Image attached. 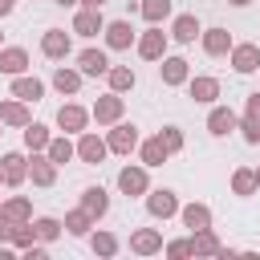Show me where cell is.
Here are the masks:
<instances>
[{"label":"cell","mask_w":260,"mask_h":260,"mask_svg":"<svg viewBox=\"0 0 260 260\" xmlns=\"http://www.w3.org/2000/svg\"><path fill=\"white\" fill-rule=\"evenodd\" d=\"M199 45H203V53H207V57H228L236 41H232V32H228V28H203V32H199Z\"/></svg>","instance_id":"obj_16"},{"label":"cell","mask_w":260,"mask_h":260,"mask_svg":"<svg viewBox=\"0 0 260 260\" xmlns=\"http://www.w3.org/2000/svg\"><path fill=\"white\" fill-rule=\"evenodd\" d=\"M118 191H122L126 199L146 195V191H150V167H146V162H130V167H122V171H118Z\"/></svg>","instance_id":"obj_1"},{"label":"cell","mask_w":260,"mask_h":260,"mask_svg":"<svg viewBox=\"0 0 260 260\" xmlns=\"http://www.w3.org/2000/svg\"><path fill=\"white\" fill-rule=\"evenodd\" d=\"M81 4H85V8H102L106 0H81Z\"/></svg>","instance_id":"obj_47"},{"label":"cell","mask_w":260,"mask_h":260,"mask_svg":"<svg viewBox=\"0 0 260 260\" xmlns=\"http://www.w3.org/2000/svg\"><path fill=\"white\" fill-rule=\"evenodd\" d=\"M179 219H183L187 232L211 228V207H207V203H183V207H179Z\"/></svg>","instance_id":"obj_25"},{"label":"cell","mask_w":260,"mask_h":260,"mask_svg":"<svg viewBox=\"0 0 260 260\" xmlns=\"http://www.w3.org/2000/svg\"><path fill=\"white\" fill-rule=\"evenodd\" d=\"M191 248H195V256H219L223 240L215 236V228H199V232H191Z\"/></svg>","instance_id":"obj_30"},{"label":"cell","mask_w":260,"mask_h":260,"mask_svg":"<svg viewBox=\"0 0 260 260\" xmlns=\"http://www.w3.org/2000/svg\"><path fill=\"white\" fill-rule=\"evenodd\" d=\"M106 85H110L114 93H130V89L138 85V77H134V69H130V65H110V73H106Z\"/></svg>","instance_id":"obj_31"},{"label":"cell","mask_w":260,"mask_h":260,"mask_svg":"<svg viewBox=\"0 0 260 260\" xmlns=\"http://www.w3.org/2000/svg\"><path fill=\"white\" fill-rule=\"evenodd\" d=\"M232 69L236 73H256L260 69V45H252V41H244V45H232Z\"/></svg>","instance_id":"obj_18"},{"label":"cell","mask_w":260,"mask_h":260,"mask_svg":"<svg viewBox=\"0 0 260 260\" xmlns=\"http://www.w3.org/2000/svg\"><path fill=\"white\" fill-rule=\"evenodd\" d=\"M12 98H20V102L37 106V102L45 98V81H41V77H32V73H16V77H12Z\"/></svg>","instance_id":"obj_17"},{"label":"cell","mask_w":260,"mask_h":260,"mask_svg":"<svg viewBox=\"0 0 260 260\" xmlns=\"http://www.w3.org/2000/svg\"><path fill=\"white\" fill-rule=\"evenodd\" d=\"M16 252H24V248H32L37 244V228H32V219H24V223H12V240H8Z\"/></svg>","instance_id":"obj_38"},{"label":"cell","mask_w":260,"mask_h":260,"mask_svg":"<svg viewBox=\"0 0 260 260\" xmlns=\"http://www.w3.org/2000/svg\"><path fill=\"white\" fill-rule=\"evenodd\" d=\"M77 69H81L85 77H106V73H110L106 49H81V53H77Z\"/></svg>","instance_id":"obj_19"},{"label":"cell","mask_w":260,"mask_h":260,"mask_svg":"<svg viewBox=\"0 0 260 260\" xmlns=\"http://www.w3.org/2000/svg\"><path fill=\"white\" fill-rule=\"evenodd\" d=\"M106 142H110V154H130V150H138L142 134H138L134 122H114V126L106 130Z\"/></svg>","instance_id":"obj_3"},{"label":"cell","mask_w":260,"mask_h":260,"mask_svg":"<svg viewBox=\"0 0 260 260\" xmlns=\"http://www.w3.org/2000/svg\"><path fill=\"white\" fill-rule=\"evenodd\" d=\"M53 4H61V8H77L81 0H53Z\"/></svg>","instance_id":"obj_45"},{"label":"cell","mask_w":260,"mask_h":260,"mask_svg":"<svg viewBox=\"0 0 260 260\" xmlns=\"http://www.w3.org/2000/svg\"><path fill=\"white\" fill-rule=\"evenodd\" d=\"M0 122H4V126H16V130H24V126L32 122V114H28V102H20V98H4V102H0Z\"/></svg>","instance_id":"obj_22"},{"label":"cell","mask_w":260,"mask_h":260,"mask_svg":"<svg viewBox=\"0 0 260 260\" xmlns=\"http://www.w3.org/2000/svg\"><path fill=\"white\" fill-rule=\"evenodd\" d=\"M199 32H203V24H199L195 12H179V16L171 20V41H175V45H195Z\"/></svg>","instance_id":"obj_15"},{"label":"cell","mask_w":260,"mask_h":260,"mask_svg":"<svg viewBox=\"0 0 260 260\" xmlns=\"http://www.w3.org/2000/svg\"><path fill=\"white\" fill-rule=\"evenodd\" d=\"M158 138L167 142V150H171V154H179V150L187 146V138H183V130H179V126H162V130H158Z\"/></svg>","instance_id":"obj_40"},{"label":"cell","mask_w":260,"mask_h":260,"mask_svg":"<svg viewBox=\"0 0 260 260\" xmlns=\"http://www.w3.org/2000/svg\"><path fill=\"white\" fill-rule=\"evenodd\" d=\"M93 228H98V219H93L85 207H73V211L65 215V232H69V236H77V240H89V232H93Z\"/></svg>","instance_id":"obj_28"},{"label":"cell","mask_w":260,"mask_h":260,"mask_svg":"<svg viewBox=\"0 0 260 260\" xmlns=\"http://www.w3.org/2000/svg\"><path fill=\"white\" fill-rule=\"evenodd\" d=\"M57 171H61V167H57L45 150H37V154L28 158V179H32V187H53V183H57Z\"/></svg>","instance_id":"obj_13"},{"label":"cell","mask_w":260,"mask_h":260,"mask_svg":"<svg viewBox=\"0 0 260 260\" xmlns=\"http://www.w3.org/2000/svg\"><path fill=\"white\" fill-rule=\"evenodd\" d=\"M228 4H232V8H248L252 0H228Z\"/></svg>","instance_id":"obj_46"},{"label":"cell","mask_w":260,"mask_h":260,"mask_svg":"<svg viewBox=\"0 0 260 260\" xmlns=\"http://www.w3.org/2000/svg\"><path fill=\"white\" fill-rule=\"evenodd\" d=\"M0 187H4V175H0Z\"/></svg>","instance_id":"obj_51"},{"label":"cell","mask_w":260,"mask_h":260,"mask_svg":"<svg viewBox=\"0 0 260 260\" xmlns=\"http://www.w3.org/2000/svg\"><path fill=\"white\" fill-rule=\"evenodd\" d=\"M256 191H260V183H256V167H236V171H232V195L248 199V195H256Z\"/></svg>","instance_id":"obj_29"},{"label":"cell","mask_w":260,"mask_h":260,"mask_svg":"<svg viewBox=\"0 0 260 260\" xmlns=\"http://www.w3.org/2000/svg\"><path fill=\"white\" fill-rule=\"evenodd\" d=\"M102 37H106V49H114V53H126V49L138 41V32H134L130 20H110V24L102 28Z\"/></svg>","instance_id":"obj_8"},{"label":"cell","mask_w":260,"mask_h":260,"mask_svg":"<svg viewBox=\"0 0 260 260\" xmlns=\"http://www.w3.org/2000/svg\"><path fill=\"white\" fill-rule=\"evenodd\" d=\"M77 207H85L93 219H106V211H110V191L93 183V187H85V191H81V203H77Z\"/></svg>","instance_id":"obj_24"},{"label":"cell","mask_w":260,"mask_h":260,"mask_svg":"<svg viewBox=\"0 0 260 260\" xmlns=\"http://www.w3.org/2000/svg\"><path fill=\"white\" fill-rule=\"evenodd\" d=\"M130 252L134 256H158L162 252V232L158 228H134L130 232Z\"/></svg>","instance_id":"obj_14"},{"label":"cell","mask_w":260,"mask_h":260,"mask_svg":"<svg viewBox=\"0 0 260 260\" xmlns=\"http://www.w3.org/2000/svg\"><path fill=\"white\" fill-rule=\"evenodd\" d=\"M0 49H4V32H0Z\"/></svg>","instance_id":"obj_49"},{"label":"cell","mask_w":260,"mask_h":260,"mask_svg":"<svg viewBox=\"0 0 260 260\" xmlns=\"http://www.w3.org/2000/svg\"><path fill=\"white\" fill-rule=\"evenodd\" d=\"M8 240H12V219L0 215V244H8Z\"/></svg>","instance_id":"obj_43"},{"label":"cell","mask_w":260,"mask_h":260,"mask_svg":"<svg viewBox=\"0 0 260 260\" xmlns=\"http://www.w3.org/2000/svg\"><path fill=\"white\" fill-rule=\"evenodd\" d=\"M89 118H93V114H89L85 106H77V102H65V106L57 110V130H61V134H81V130L89 126Z\"/></svg>","instance_id":"obj_7"},{"label":"cell","mask_w":260,"mask_h":260,"mask_svg":"<svg viewBox=\"0 0 260 260\" xmlns=\"http://www.w3.org/2000/svg\"><path fill=\"white\" fill-rule=\"evenodd\" d=\"M32 228H37V240H41V244H57V240H61V232H65V223H61V219H53V215H37V219H32Z\"/></svg>","instance_id":"obj_37"},{"label":"cell","mask_w":260,"mask_h":260,"mask_svg":"<svg viewBox=\"0 0 260 260\" xmlns=\"http://www.w3.org/2000/svg\"><path fill=\"white\" fill-rule=\"evenodd\" d=\"M45 154H49L57 167H65L69 158H77V142H69V134H57V138L49 142V150H45Z\"/></svg>","instance_id":"obj_36"},{"label":"cell","mask_w":260,"mask_h":260,"mask_svg":"<svg viewBox=\"0 0 260 260\" xmlns=\"http://www.w3.org/2000/svg\"><path fill=\"white\" fill-rule=\"evenodd\" d=\"M162 252H167L171 260H187V256H195V248H191V236H183V240H167V244H162Z\"/></svg>","instance_id":"obj_39"},{"label":"cell","mask_w":260,"mask_h":260,"mask_svg":"<svg viewBox=\"0 0 260 260\" xmlns=\"http://www.w3.org/2000/svg\"><path fill=\"white\" fill-rule=\"evenodd\" d=\"M0 73L16 77V73H28V53L20 45H4L0 49Z\"/></svg>","instance_id":"obj_26"},{"label":"cell","mask_w":260,"mask_h":260,"mask_svg":"<svg viewBox=\"0 0 260 260\" xmlns=\"http://www.w3.org/2000/svg\"><path fill=\"white\" fill-rule=\"evenodd\" d=\"M142 199H146V211H150L154 219H171V215H179V207H183L171 187H150Z\"/></svg>","instance_id":"obj_4"},{"label":"cell","mask_w":260,"mask_h":260,"mask_svg":"<svg viewBox=\"0 0 260 260\" xmlns=\"http://www.w3.org/2000/svg\"><path fill=\"white\" fill-rule=\"evenodd\" d=\"M236 130H240V138H244L248 146H256V142H260V122H256V118H248V114H244Z\"/></svg>","instance_id":"obj_41"},{"label":"cell","mask_w":260,"mask_h":260,"mask_svg":"<svg viewBox=\"0 0 260 260\" xmlns=\"http://www.w3.org/2000/svg\"><path fill=\"white\" fill-rule=\"evenodd\" d=\"M0 134H4V122H0Z\"/></svg>","instance_id":"obj_50"},{"label":"cell","mask_w":260,"mask_h":260,"mask_svg":"<svg viewBox=\"0 0 260 260\" xmlns=\"http://www.w3.org/2000/svg\"><path fill=\"white\" fill-rule=\"evenodd\" d=\"M106 28V20H102V8H77V16H73V32L77 37H98Z\"/></svg>","instance_id":"obj_23"},{"label":"cell","mask_w":260,"mask_h":260,"mask_svg":"<svg viewBox=\"0 0 260 260\" xmlns=\"http://www.w3.org/2000/svg\"><path fill=\"white\" fill-rule=\"evenodd\" d=\"M69 49H73V41H69L65 28H45V32H41V53H45L49 61H65Z\"/></svg>","instance_id":"obj_10"},{"label":"cell","mask_w":260,"mask_h":260,"mask_svg":"<svg viewBox=\"0 0 260 260\" xmlns=\"http://www.w3.org/2000/svg\"><path fill=\"white\" fill-rule=\"evenodd\" d=\"M236 126H240V118H236L232 106H211V114H207V134L223 138V134H232Z\"/></svg>","instance_id":"obj_21"},{"label":"cell","mask_w":260,"mask_h":260,"mask_svg":"<svg viewBox=\"0 0 260 260\" xmlns=\"http://www.w3.org/2000/svg\"><path fill=\"white\" fill-rule=\"evenodd\" d=\"M106 154H110V142H106L98 130H81V134H77V158H81L85 167H98Z\"/></svg>","instance_id":"obj_5"},{"label":"cell","mask_w":260,"mask_h":260,"mask_svg":"<svg viewBox=\"0 0 260 260\" xmlns=\"http://www.w3.org/2000/svg\"><path fill=\"white\" fill-rule=\"evenodd\" d=\"M0 215H8L12 223H24V219H32V199L28 195H12V199L0 203Z\"/></svg>","instance_id":"obj_32"},{"label":"cell","mask_w":260,"mask_h":260,"mask_svg":"<svg viewBox=\"0 0 260 260\" xmlns=\"http://www.w3.org/2000/svg\"><path fill=\"white\" fill-rule=\"evenodd\" d=\"M171 12H175L171 0H138V16H142L146 24H162Z\"/></svg>","instance_id":"obj_33"},{"label":"cell","mask_w":260,"mask_h":260,"mask_svg":"<svg viewBox=\"0 0 260 260\" xmlns=\"http://www.w3.org/2000/svg\"><path fill=\"white\" fill-rule=\"evenodd\" d=\"M244 114L260 122V93H248V102H244Z\"/></svg>","instance_id":"obj_42"},{"label":"cell","mask_w":260,"mask_h":260,"mask_svg":"<svg viewBox=\"0 0 260 260\" xmlns=\"http://www.w3.org/2000/svg\"><path fill=\"white\" fill-rule=\"evenodd\" d=\"M122 110H126V102H122V93H102L93 106H89V114H93V122L98 126H114V122H122Z\"/></svg>","instance_id":"obj_6"},{"label":"cell","mask_w":260,"mask_h":260,"mask_svg":"<svg viewBox=\"0 0 260 260\" xmlns=\"http://www.w3.org/2000/svg\"><path fill=\"white\" fill-rule=\"evenodd\" d=\"M167 45H171V32H162L158 24H150V28L138 32V41H134V49H138L142 61H162V57H167Z\"/></svg>","instance_id":"obj_2"},{"label":"cell","mask_w":260,"mask_h":260,"mask_svg":"<svg viewBox=\"0 0 260 260\" xmlns=\"http://www.w3.org/2000/svg\"><path fill=\"white\" fill-rule=\"evenodd\" d=\"M12 8H16V0H0V20H4V16L12 12Z\"/></svg>","instance_id":"obj_44"},{"label":"cell","mask_w":260,"mask_h":260,"mask_svg":"<svg viewBox=\"0 0 260 260\" xmlns=\"http://www.w3.org/2000/svg\"><path fill=\"white\" fill-rule=\"evenodd\" d=\"M81 81H85L81 69H69V65H57V69H53V89H57L61 98H77Z\"/></svg>","instance_id":"obj_20"},{"label":"cell","mask_w":260,"mask_h":260,"mask_svg":"<svg viewBox=\"0 0 260 260\" xmlns=\"http://www.w3.org/2000/svg\"><path fill=\"white\" fill-rule=\"evenodd\" d=\"M89 248H93V256L110 260V256H118V248H122V244H118V236H114V232H102V228H98V232H89Z\"/></svg>","instance_id":"obj_34"},{"label":"cell","mask_w":260,"mask_h":260,"mask_svg":"<svg viewBox=\"0 0 260 260\" xmlns=\"http://www.w3.org/2000/svg\"><path fill=\"white\" fill-rule=\"evenodd\" d=\"M138 158H142L146 167H162V162L171 158V150H167V142L154 134V138H142V142H138Z\"/></svg>","instance_id":"obj_27"},{"label":"cell","mask_w":260,"mask_h":260,"mask_svg":"<svg viewBox=\"0 0 260 260\" xmlns=\"http://www.w3.org/2000/svg\"><path fill=\"white\" fill-rule=\"evenodd\" d=\"M0 175H4V187H20V183H28V158H24L20 150H8V154L0 158Z\"/></svg>","instance_id":"obj_12"},{"label":"cell","mask_w":260,"mask_h":260,"mask_svg":"<svg viewBox=\"0 0 260 260\" xmlns=\"http://www.w3.org/2000/svg\"><path fill=\"white\" fill-rule=\"evenodd\" d=\"M49 142H53V134H49V126L45 122H28L24 126V146L37 154V150H49Z\"/></svg>","instance_id":"obj_35"},{"label":"cell","mask_w":260,"mask_h":260,"mask_svg":"<svg viewBox=\"0 0 260 260\" xmlns=\"http://www.w3.org/2000/svg\"><path fill=\"white\" fill-rule=\"evenodd\" d=\"M158 77H162V85H187V77H191V61L179 57V53H175V57L167 53V57L158 61Z\"/></svg>","instance_id":"obj_11"},{"label":"cell","mask_w":260,"mask_h":260,"mask_svg":"<svg viewBox=\"0 0 260 260\" xmlns=\"http://www.w3.org/2000/svg\"><path fill=\"white\" fill-rule=\"evenodd\" d=\"M256 183H260V167H256Z\"/></svg>","instance_id":"obj_48"},{"label":"cell","mask_w":260,"mask_h":260,"mask_svg":"<svg viewBox=\"0 0 260 260\" xmlns=\"http://www.w3.org/2000/svg\"><path fill=\"white\" fill-rule=\"evenodd\" d=\"M187 98L199 102V106H215V98H219V77H207V73L187 77Z\"/></svg>","instance_id":"obj_9"}]
</instances>
